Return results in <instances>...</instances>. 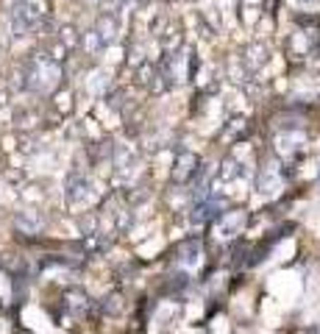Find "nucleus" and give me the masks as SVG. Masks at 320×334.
Returning a JSON list of instances; mask_svg holds the SVG:
<instances>
[{
    "instance_id": "f257e3e1",
    "label": "nucleus",
    "mask_w": 320,
    "mask_h": 334,
    "mask_svg": "<svg viewBox=\"0 0 320 334\" xmlns=\"http://www.w3.org/2000/svg\"><path fill=\"white\" fill-rule=\"evenodd\" d=\"M56 78H59V67L53 64L50 59H42V56H36L31 61V67H28V86L31 89H48V86L56 84Z\"/></svg>"
},
{
    "instance_id": "f03ea898",
    "label": "nucleus",
    "mask_w": 320,
    "mask_h": 334,
    "mask_svg": "<svg viewBox=\"0 0 320 334\" xmlns=\"http://www.w3.org/2000/svg\"><path fill=\"white\" fill-rule=\"evenodd\" d=\"M36 23V11L31 6H17L11 11V26H14V34L17 36H25Z\"/></svg>"
},
{
    "instance_id": "7ed1b4c3",
    "label": "nucleus",
    "mask_w": 320,
    "mask_h": 334,
    "mask_svg": "<svg viewBox=\"0 0 320 334\" xmlns=\"http://www.w3.org/2000/svg\"><path fill=\"white\" fill-rule=\"evenodd\" d=\"M192 162H198L192 154H181V156H178V162H175L178 170H173V181H187V179H190L195 167H187V164H192Z\"/></svg>"
}]
</instances>
